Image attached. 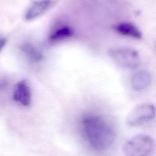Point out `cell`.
<instances>
[{
	"label": "cell",
	"mask_w": 156,
	"mask_h": 156,
	"mask_svg": "<svg viewBox=\"0 0 156 156\" xmlns=\"http://www.w3.org/2000/svg\"><path fill=\"white\" fill-rule=\"evenodd\" d=\"M21 49L27 56L33 61H39L43 59L42 54L37 48L31 45H24L21 48Z\"/></svg>",
	"instance_id": "obj_9"
},
{
	"label": "cell",
	"mask_w": 156,
	"mask_h": 156,
	"mask_svg": "<svg viewBox=\"0 0 156 156\" xmlns=\"http://www.w3.org/2000/svg\"><path fill=\"white\" fill-rule=\"evenodd\" d=\"M6 43V40L4 37H0V53L2 50Z\"/></svg>",
	"instance_id": "obj_11"
},
{
	"label": "cell",
	"mask_w": 156,
	"mask_h": 156,
	"mask_svg": "<svg viewBox=\"0 0 156 156\" xmlns=\"http://www.w3.org/2000/svg\"><path fill=\"white\" fill-rule=\"evenodd\" d=\"M152 77L149 72L142 70L136 73L132 79L133 88L138 91L146 89L151 83Z\"/></svg>",
	"instance_id": "obj_7"
},
{
	"label": "cell",
	"mask_w": 156,
	"mask_h": 156,
	"mask_svg": "<svg viewBox=\"0 0 156 156\" xmlns=\"http://www.w3.org/2000/svg\"><path fill=\"white\" fill-rule=\"evenodd\" d=\"M72 34V31L70 27H63L58 29L50 35L49 39L52 41H56L68 38Z\"/></svg>",
	"instance_id": "obj_10"
},
{
	"label": "cell",
	"mask_w": 156,
	"mask_h": 156,
	"mask_svg": "<svg viewBox=\"0 0 156 156\" xmlns=\"http://www.w3.org/2000/svg\"><path fill=\"white\" fill-rule=\"evenodd\" d=\"M51 4V0H38L34 2L26 12V20L31 21L39 17L49 9Z\"/></svg>",
	"instance_id": "obj_6"
},
{
	"label": "cell",
	"mask_w": 156,
	"mask_h": 156,
	"mask_svg": "<svg viewBox=\"0 0 156 156\" xmlns=\"http://www.w3.org/2000/svg\"><path fill=\"white\" fill-rule=\"evenodd\" d=\"M109 55L116 64L128 69H134L139 66L140 57L136 50L130 48L110 49Z\"/></svg>",
	"instance_id": "obj_3"
},
{
	"label": "cell",
	"mask_w": 156,
	"mask_h": 156,
	"mask_svg": "<svg viewBox=\"0 0 156 156\" xmlns=\"http://www.w3.org/2000/svg\"><path fill=\"white\" fill-rule=\"evenodd\" d=\"M154 149L153 138L141 134L134 136L125 143L123 152L125 156H151Z\"/></svg>",
	"instance_id": "obj_2"
},
{
	"label": "cell",
	"mask_w": 156,
	"mask_h": 156,
	"mask_svg": "<svg viewBox=\"0 0 156 156\" xmlns=\"http://www.w3.org/2000/svg\"><path fill=\"white\" fill-rule=\"evenodd\" d=\"M155 115L154 106L151 104H143L135 108L128 115L127 123L132 126H138L154 119Z\"/></svg>",
	"instance_id": "obj_4"
},
{
	"label": "cell",
	"mask_w": 156,
	"mask_h": 156,
	"mask_svg": "<svg viewBox=\"0 0 156 156\" xmlns=\"http://www.w3.org/2000/svg\"><path fill=\"white\" fill-rule=\"evenodd\" d=\"M31 90L26 81L18 82L14 91V100L23 106H28L31 103Z\"/></svg>",
	"instance_id": "obj_5"
},
{
	"label": "cell",
	"mask_w": 156,
	"mask_h": 156,
	"mask_svg": "<svg viewBox=\"0 0 156 156\" xmlns=\"http://www.w3.org/2000/svg\"><path fill=\"white\" fill-rule=\"evenodd\" d=\"M117 32L125 36L136 38H141L142 35L139 29L133 25L129 23H122L115 27Z\"/></svg>",
	"instance_id": "obj_8"
},
{
	"label": "cell",
	"mask_w": 156,
	"mask_h": 156,
	"mask_svg": "<svg viewBox=\"0 0 156 156\" xmlns=\"http://www.w3.org/2000/svg\"><path fill=\"white\" fill-rule=\"evenodd\" d=\"M83 130L91 146L97 151L110 148L115 140V133L111 126L101 117L89 115L83 119Z\"/></svg>",
	"instance_id": "obj_1"
}]
</instances>
